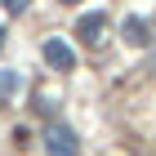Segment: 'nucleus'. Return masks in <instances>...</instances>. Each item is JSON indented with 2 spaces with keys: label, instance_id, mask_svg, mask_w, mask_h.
Returning a JSON list of instances; mask_svg holds the SVG:
<instances>
[{
  "label": "nucleus",
  "instance_id": "obj_1",
  "mask_svg": "<svg viewBox=\"0 0 156 156\" xmlns=\"http://www.w3.org/2000/svg\"><path fill=\"white\" fill-rule=\"evenodd\" d=\"M40 143H45L49 156H80V138H76V129L67 120H49L45 134H40Z\"/></svg>",
  "mask_w": 156,
  "mask_h": 156
},
{
  "label": "nucleus",
  "instance_id": "obj_2",
  "mask_svg": "<svg viewBox=\"0 0 156 156\" xmlns=\"http://www.w3.org/2000/svg\"><path fill=\"white\" fill-rule=\"evenodd\" d=\"M40 58H45L54 72H72L76 67V49L67 45V40H58V36H45L40 40Z\"/></svg>",
  "mask_w": 156,
  "mask_h": 156
},
{
  "label": "nucleus",
  "instance_id": "obj_3",
  "mask_svg": "<svg viewBox=\"0 0 156 156\" xmlns=\"http://www.w3.org/2000/svg\"><path fill=\"white\" fill-rule=\"evenodd\" d=\"M103 27H107V13L103 9L85 13L80 23H76V40H80V45H98V40H103Z\"/></svg>",
  "mask_w": 156,
  "mask_h": 156
},
{
  "label": "nucleus",
  "instance_id": "obj_4",
  "mask_svg": "<svg viewBox=\"0 0 156 156\" xmlns=\"http://www.w3.org/2000/svg\"><path fill=\"white\" fill-rule=\"evenodd\" d=\"M120 36H125V45H134V49H143V45H152V27L138 18V13H129L125 23H120Z\"/></svg>",
  "mask_w": 156,
  "mask_h": 156
},
{
  "label": "nucleus",
  "instance_id": "obj_5",
  "mask_svg": "<svg viewBox=\"0 0 156 156\" xmlns=\"http://www.w3.org/2000/svg\"><path fill=\"white\" fill-rule=\"evenodd\" d=\"M18 85H23V80H18V72L5 67V72H0V98H13V94H18Z\"/></svg>",
  "mask_w": 156,
  "mask_h": 156
},
{
  "label": "nucleus",
  "instance_id": "obj_6",
  "mask_svg": "<svg viewBox=\"0 0 156 156\" xmlns=\"http://www.w3.org/2000/svg\"><path fill=\"white\" fill-rule=\"evenodd\" d=\"M27 5H31V0H0L5 13H27Z\"/></svg>",
  "mask_w": 156,
  "mask_h": 156
},
{
  "label": "nucleus",
  "instance_id": "obj_7",
  "mask_svg": "<svg viewBox=\"0 0 156 156\" xmlns=\"http://www.w3.org/2000/svg\"><path fill=\"white\" fill-rule=\"evenodd\" d=\"M58 5H80V0H58Z\"/></svg>",
  "mask_w": 156,
  "mask_h": 156
},
{
  "label": "nucleus",
  "instance_id": "obj_8",
  "mask_svg": "<svg viewBox=\"0 0 156 156\" xmlns=\"http://www.w3.org/2000/svg\"><path fill=\"white\" fill-rule=\"evenodd\" d=\"M0 45H5V23H0Z\"/></svg>",
  "mask_w": 156,
  "mask_h": 156
}]
</instances>
